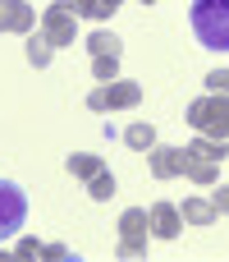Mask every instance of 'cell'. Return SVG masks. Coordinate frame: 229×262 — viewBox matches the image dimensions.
<instances>
[{"label": "cell", "instance_id": "cell-1", "mask_svg": "<svg viewBox=\"0 0 229 262\" xmlns=\"http://www.w3.org/2000/svg\"><path fill=\"white\" fill-rule=\"evenodd\" d=\"M188 18L207 51H229V0H197Z\"/></svg>", "mask_w": 229, "mask_h": 262}, {"label": "cell", "instance_id": "cell-2", "mask_svg": "<svg viewBox=\"0 0 229 262\" xmlns=\"http://www.w3.org/2000/svg\"><path fill=\"white\" fill-rule=\"evenodd\" d=\"M184 120L207 138H229V92H207V97L188 101Z\"/></svg>", "mask_w": 229, "mask_h": 262}, {"label": "cell", "instance_id": "cell-3", "mask_svg": "<svg viewBox=\"0 0 229 262\" xmlns=\"http://www.w3.org/2000/svg\"><path fill=\"white\" fill-rule=\"evenodd\" d=\"M28 226V193L14 180H0V244Z\"/></svg>", "mask_w": 229, "mask_h": 262}, {"label": "cell", "instance_id": "cell-4", "mask_svg": "<svg viewBox=\"0 0 229 262\" xmlns=\"http://www.w3.org/2000/svg\"><path fill=\"white\" fill-rule=\"evenodd\" d=\"M138 101H142V88L129 83V78H110L96 92H87V106L92 111H133Z\"/></svg>", "mask_w": 229, "mask_h": 262}, {"label": "cell", "instance_id": "cell-5", "mask_svg": "<svg viewBox=\"0 0 229 262\" xmlns=\"http://www.w3.org/2000/svg\"><path fill=\"white\" fill-rule=\"evenodd\" d=\"M41 37L60 51V46H73L78 41V18L69 14V5L60 0V5H46L41 9Z\"/></svg>", "mask_w": 229, "mask_h": 262}, {"label": "cell", "instance_id": "cell-6", "mask_svg": "<svg viewBox=\"0 0 229 262\" xmlns=\"http://www.w3.org/2000/svg\"><path fill=\"white\" fill-rule=\"evenodd\" d=\"M147 235H151V230H147V212H142V207H129V212L119 216V249H115V253L124 262L142 258V253H147Z\"/></svg>", "mask_w": 229, "mask_h": 262}, {"label": "cell", "instance_id": "cell-7", "mask_svg": "<svg viewBox=\"0 0 229 262\" xmlns=\"http://www.w3.org/2000/svg\"><path fill=\"white\" fill-rule=\"evenodd\" d=\"M147 230H151V239H179V230H184V216H179V207L174 203H151L147 207Z\"/></svg>", "mask_w": 229, "mask_h": 262}, {"label": "cell", "instance_id": "cell-8", "mask_svg": "<svg viewBox=\"0 0 229 262\" xmlns=\"http://www.w3.org/2000/svg\"><path fill=\"white\" fill-rule=\"evenodd\" d=\"M32 23H37V9L28 5V0H0V32H32Z\"/></svg>", "mask_w": 229, "mask_h": 262}, {"label": "cell", "instance_id": "cell-9", "mask_svg": "<svg viewBox=\"0 0 229 262\" xmlns=\"http://www.w3.org/2000/svg\"><path fill=\"white\" fill-rule=\"evenodd\" d=\"M184 147H170V143H156L151 147V175L156 180H174V175H184Z\"/></svg>", "mask_w": 229, "mask_h": 262}, {"label": "cell", "instance_id": "cell-10", "mask_svg": "<svg viewBox=\"0 0 229 262\" xmlns=\"http://www.w3.org/2000/svg\"><path fill=\"white\" fill-rule=\"evenodd\" d=\"M184 157H193V161H211V166H220L229 152H225V138H207V134H197L188 147H184Z\"/></svg>", "mask_w": 229, "mask_h": 262}, {"label": "cell", "instance_id": "cell-11", "mask_svg": "<svg viewBox=\"0 0 229 262\" xmlns=\"http://www.w3.org/2000/svg\"><path fill=\"white\" fill-rule=\"evenodd\" d=\"M179 216L188 221V226H216V207H211V198H184V207H179Z\"/></svg>", "mask_w": 229, "mask_h": 262}, {"label": "cell", "instance_id": "cell-12", "mask_svg": "<svg viewBox=\"0 0 229 262\" xmlns=\"http://www.w3.org/2000/svg\"><path fill=\"white\" fill-rule=\"evenodd\" d=\"M124 143H129L133 152H151V147H156V129H151L147 120H133V124L124 129Z\"/></svg>", "mask_w": 229, "mask_h": 262}, {"label": "cell", "instance_id": "cell-13", "mask_svg": "<svg viewBox=\"0 0 229 262\" xmlns=\"http://www.w3.org/2000/svg\"><path fill=\"white\" fill-rule=\"evenodd\" d=\"M87 51H92V55H124V41H119L115 32H106V28H101V32H92V37H87Z\"/></svg>", "mask_w": 229, "mask_h": 262}, {"label": "cell", "instance_id": "cell-14", "mask_svg": "<svg viewBox=\"0 0 229 262\" xmlns=\"http://www.w3.org/2000/svg\"><path fill=\"white\" fill-rule=\"evenodd\" d=\"M50 55H55V46H50L41 32H28V64L46 69V64H50Z\"/></svg>", "mask_w": 229, "mask_h": 262}, {"label": "cell", "instance_id": "cell-15", "mask_svg": "<svg viewBox=\"0 0 229 262\" xmlns=\"http://www.w3.org/2000/svg\"><path fill=\"white\" fill-rule=\"evenodd\" d=\"M184 175H188V180H193V184H202V189H211V184H216V180H220V170H216V166H211V161H193V157H188V161H184Z\"/></svg>", "mask_w": 229, "mask_h": 262}, {"label": "cell", "instance_id": "cell-16", "mask_svg": "<svg viewBox=\"0 0 229 262\" xmlns=\"http://www.w3.org/2000/svg\"><path fill=\"white\" fill-rule=\"evenodd\" d=\"M87 193H92V203H110V198H115V175H110V170H96V175L87 180Z\"/></svg>", "mask_w": 229, "mask_h": 262}, {"label": "cell", "instance_id": "cell-17", "mask_svg": "<svg viewBox=\"0 0 229 262\" xmlns=\"http://www.w3.org/2000/svg\"><path fill=\"white\" fill-rule=\"evenodd\" d=\"M64 166H69V175H78V180H92L96 170H106V161H101V157H69Z\"/></svg>", "mask_w": 229, "mask_h": 262}, {"label": "cell", "instance_id": "cell-18", "mask_svg": "<svg viewBox=\"0 0 229 262\" xmlns=\"http://www.w3.org/2000/svg\"><path fill=\"white\" fill-rule=\"evenodd\" d=\"M92 74H96L101 83H110V78L119 74V55H92Z\"/></svg>", "mask_w": 229, "mask_h": 262}, {"label": "cell", "instance_id": "cell-19", "mask_svg": "<svg viewBox=\"0 0 229 262\" xmlns=\"http://www.w3.org/2000/svg\"><path fill=\"white\" fill-rule=\"evenodd\" d=\"M64 5H69L73 18H101V5L96 0H64Z\"/></svg>", "mask_w": 229, "mask_h": 262}, {"label": "cell", "instance_id": "cell-20", "mask_svg": "<svg viewBox=\"0 0 229 262\" xmlns=\"http://www.w3.org/2000/svg\"><path fill=\"white\" fill-rule=\"evenodd\" d=\"M9 258H41V244H37V239H18V244L9 249Z\"/></svg>", "mask_w": 229, "mask_h": 262}, {"label": "cell", "instance_id": "cell-21", "mask_svg": "<svg viewBox=\"0 0 229 262\" xmlns=\"http://www.w3.org/2000/svg\"><path fill=\"white\" fill-rule=\"evenodd\" d=\"M207 92H229V69H211L207 74Z\"/></svg>", "mask_w": 229, "mask_h": 262}, {"label": "cell", "instance_id": "cell-22", "mask_svg": "<svg viewBox=\"0 0 229 262\" xmlns=\"http://www.w3.org/2000/svg\"><path fill=\"white\" fill-rule=\"evenodd\" d=\"M41 258H50V262H64V258H73V249H64V244H41Z\"/></svg>", "mask_w": 229, "mask_h": 262}, {"label": "cell", "instance_id": "cell-23", "mask_svg": "<svg viewBox=\"0 0 229 262\" xmlns=\"http://www.w3.org/2000/svg\"><path fill=\"white\" fill-rule=\"evenodd\" d=\"M211 189H216V184H211ZM211 207H216V212H229V184H220V189L211 193Z\"/></svg>", "mask_w": 229, "mask_h": 262}, {"label": "cell", "instance_id": "cell-24", "mask_svg": "<svg viewBox=\"0 0 229 262\" xmlns=\"http://www.w3.org/2000/svg\"><path fill=\"white\" fill-rule=\"evenodd\" d=\"M96 5H101V18H110V14H115V9H119L124 0H96Z\"/></svg>", "mask_w": 229, "mask_h": 262}, {"label": "cell", "instance_id": "cell-25", "mask_svg": "<svg viewBox=\"0 0 229 262\" xmlns=\"http://www.w3.org/2000/svg\"><path fill=\"white\" fill-rule=\"evenodd\" d=\"M142 5H156V0H142Z\"/></svg>", "mask_w": 229, "mask_h": 262}]
</instances>
